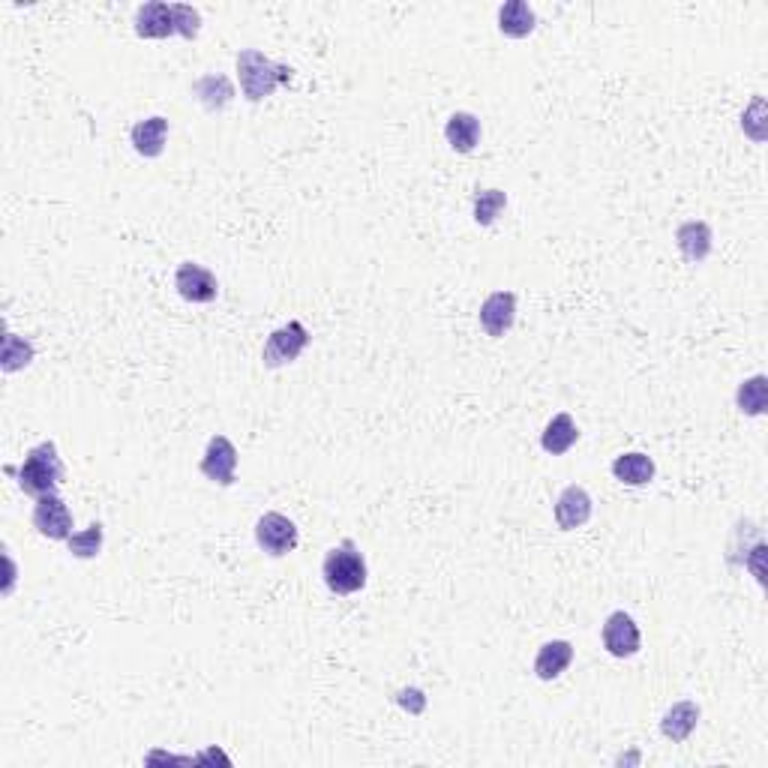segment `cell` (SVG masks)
Instances as JSON below:
<instances>
[{"mask_svg":"<svg viewBox=\"0 0 768 768\" xmlns=\"http://www.w3.org/2000/svg\"><path fill=\"white\" fill-rule=\"evenodd\" d=\"M201 30V15L186 3H144L135 9V33L141 39H168L183 36L195 39Z\"/></svg>","mask_w":768,"mask_h":768,"instance_id":"cell-1","label":"cell"},{"mask_svg":"<svg viewBox=\"0 0 768 768\" xmlns=\"http://www.w3.org/2000/svg\"><path fill=\"white\" fill-rule=\"evenodd\" d=\"M237 75H240V90L249 102H261L267 99L276 87L288 84L294 78V69L285 63L270 60L267 54L246 48L237 54Z\"/></svg>","mask_w":768,"mask_h":768,"instance_id":"cell-2","label":"cell"},{"mask_svg":"<svg viewBox=\"0 0 768 768\" xmlns=\"http://www.w3.org/2000/svg\"><path fill=\"white\" fill-rule=\"evenodd\" d=\"M63 459L57 456V444L54 441H39L36 447L27 450L21 468H18V486L33 495H54L57 486L63 483Z\"/></svg>","mask_w":768,"mask_h":768,"instance_id":"cell-3","label":"cell"},{"mask_svg":"<svg viewBox=\"0 0 768 768\" xmlns=\"http://www.w3.org/2000/svg\"><path fill=\"white\" fill-rule=\"evenodd\" d=\"M321 576L333 594L360 591L366 585V561H363V552L357 549V543L342 540L339 546H333L321 561Z\"/></svg>","mask_w":768,"mask_h":768,"instance_id":"cell-4","label":"cell"},{"mask_svg":"<svg viewBox=\"0 0 768 768\" xmlns=\"http://www.w3.org/2000/svg\"><path fill=\"white\" fill-rule=\"evenodd\" d=\"M309 345V330L300 324V321H288L282 327H276L267 342H264V351H261V363L267 369H279L291 360L300 357V351Z\"/></svg>","mask_w":768,"mask_h":768,"instance_id":"cell-5","label":"cell"},{"mask_svg":"<svg viewBox=\"0 0 768 768\" xmlns=\"http://www.w3.org/2000/svg\"><path fill=\"white\" fill-rule=\"evenodd\" d=\"M33 528L48 537V540H69L72 534V513L66 507V501L54 492V495H42L33 504Z\"/></svg>","mask_w":768,"mask_h":768,"instance_id":"cell-6","label":"cell"},{"mask_svg":"<svg viewBox=\"0 0 768 768\" xmlns=\"http://www.w3.org/2000/svg\"><path fill=\"white\" fill-rule=\"evenodd\" d=\"M255 540H258V546H261L267 555H288V552L297 546L300 534H297V525H294L288 516H282V513H264V516L255 522Z\"/></svg>","mask_w":768,"mask_h":768,"instance_id":"cell-7","label":"cell"},{"mask_svg":"<svg viewBox=\"0 0 768 768\" xmlns=\"http://www.w3.org/2000/svg\"><path fill=\"white\" fill-rule=\"evenodd\" d=\"M198 468H201V474L210 483L231 486L234 483V471H237V447L225 435H213L207 441V450H204Z\"/></svg>","mask_w":768,"mask_h":768,"instance_id":"cell-8","label":"cell"},{"mask_svg":"<svg viewBox=\"0 0 768 768\" xmlns=\"http://www.w3.org/2000/svg\"><path fill=\"white\" fill-rule=\"evenodd\" d=\"M174 288H177V294H180L183 300H189V303H210V300H216V294H219L216 276H213L207 267L195 264V261H183V264L177 267V273H174Z\"/></svg>","mask_w":768,"mask_h":768,"instance_id":"cell-9","label":"cell"},{"mask_svg":"<svg viewBox=\"0 0 768 768\" xmlns=\"http://www.w3.org/2000/svg\"><path fill=\"white\" fill-rule=\"evenodd\" d=\"M600 639H603V648L612 654V657H633L642 645V636H639V627L636 621L627 615V612H612L606 621H603V630H600Z\"/></svg>","mask_w":768,"mask_h":768,"instance_id":"cell-10","label":"cell"},{"mask_svg":"<svg viewBox=\"0 0 768 768\" xmlns=\"http://www.w3.org/2000/svg\"><path fill=\"white\" fill-rule=\"evenodd\" d=\"M516 321V294L513 291H492L483 303H480V327L486 330V336L498 339L504 336Z\"/></svg>","mask_w":768,"mask_h":768,"instance_id":"cell-11","label":"cell"},{"mask_svg":"<svg viewBox=\"0 0 768 768\" xmlns=\"http://www.w3.org/2000/svg\"><path fill=\"white\" fill-rule=\"evenodd\" d=\"M591 519V495L582 486H567L561 489L558 501H555V522L561 531H573L582 528Z\"/></svg>","mask_w":768,"mask_h":768,"instance_id":"cell-12","label":"cell"},{"mask_svg":"<svg viewBox=\"0 0 768 768\" xmlns=\"http://www.w3.org/2000/svg\"><path fill=\"white\" fill-rule=\"evenodd\" d=\"M675 243H678L681 255H684L690 264L705 261L708 252H711V228H708V222H702V219L681 222L678 231H675Z\"/></svg>","mask_w":768,"mask_h":768,"instance_id":"cell-13","label":"cell"},{"mask_svg":"<svg viewBox=\"0 0 768 768\" xmlns=\"http://www.w3.org/2000/svg\"><path fill=\"white\" fill-rule=\"evenodd\" d=\"M573 663V645L567 639H552V642H543L537 657H534V675L540 681H552L558 678L567 666Z\"/></svg>","mask_w":768,"mask_h":768,"instance_id":"cell-14","label":"cell"},{"mask_svg":"<svg viewBox=\"0 0 768 768\" xmlns=\"http://www.w3.org/2000/svg\"><path fill=\"white\" fill-rule=\"evenodd\" d=\"M444 138L456 153H471L480 141V120L471 111H456L444 123Z\"/></svg>","mask_w":768,"mask_h":768,"instance_id":"cell-15","label":"cell"},{"mask_svg":"<svg viewBox=\"0 0 768 768\" xmlns=\"http://www.w3.org/2000/svg\"><path fill=\"white\" fill-rule=\"evenodd\" d=\"M165 138H168V120L162 114L138 120L132 126V147L147 159H153L165 150Z\"/></svg>","mask_w":768,"mask_h":768,"instance_id":"cell-16","label":"cell"},{"mask_svg":"<svg viewBox=\"0 0 768 768\" xmlns=\"http://www.w3.org/2000/svg\"><path fill=\"white\" fill-rule=\"evenodd\" d=\"M612 477L624 486H645L654 480V459L633 450V453H621L612 462Z\"/></svg>","mask_w":768,"mask_h":768,"instance_id":"cell-17","label":"cell"},{"mask_svg":"<svg viewBox=\"0 0 768 768\" xmlns=\"http://www.w3.org/2000/svg\"><path fill=\"white\" fill-rule=\"evenodd\" d=\"M537 27V15L525 0H507L498 9V30L510 39H525Z\"/></svg>","mask_w":768,"mask_h":768,"instance_id":"cell-18","label":"cell"},{"mask_svg":"<svg viewBox=\"0 0 768 768\" xmlns=\"http://www.w3.org/2000/svg\"><path fill=\"white\" fill-rule=\"evenodd\" d=\"M696 723H699V705L690 699H681L672 708H666V714L660 720V732L669 741H684L696 729Z\"/></svg>","mask_w":768,"mask_h":768,"instance_id":"cell-19","label":"cell"},{"mask_svg":"<svg viewBox=\"0 0 768 768\" xmlns=\"http://www.w3.org/2000/svg\"><path fill=\"white\" fill-rule=\"evenodd\" d=\"M576 438H579V429H576L573 417H570L567 411H558V414L546 423V429H543V435H540V444H543L546 453L561 456V453H567V450L576 444Z\"/></svg>","mask_w":768,"mask_h":768,"instance_id":"cell-20","label":"cell"},{"mask_svg":"<svg viewBox=\"0 0 768 768\" xmlns=\"http://www.w3.org/2000/svg\"><path fill=\"white\" fill-rule=\"evenodd\" d=\"M192 93L198 96V102L207 108V111H222L228 102H231V96H234V87H231V81L225 78V75H204V78H198L195 84H192Z\"/></svg>","mask_w":768,"mask_h":768,"instance_id":"cell-21","label":"cell"},{"mask_svg":"<svg viewBox=\"0 0 768 768\" xmlns=\"http://www.w3.org/2000/svg\"><path fill=\"white\" fill-rule=\"evenodd\" d=\"M735 405L741 414L747 417H759L768 405V378L765 375H753L747 381L738 384V393H735Z\"/></svg>","mask_w":768,"mask_h":768,"instance_id":"cell-22","label":"cell"},{"mask_svg":"<svg viewBox=\"0 0 768 768\" xmlns=\"http://www.w3.org/2000/svg\"><path fill=\"white\" fill-rule=\"evenodd\" d=\"M33 360V345L15 333H6L3 339V351H0V363H3V372H15V369H24L27 363Z\"/></svg>","mask_w":768,"mask_h":768,"instance_id":"cell-23","label":"cell"},{"mask_svg":"<svg viewBox=\"0 0 768 768\" xmlns=\"http://www.w3.org/2000/svg\"><path fill=\"white\" fill-rule=\"evenodd\" d=\"M507 204V195L501 189H483L474 195V222L477 225H492L495 216L504 210Z\"/></svg>","mask_w":768,"mask_h":768,"instance_id":"cell-24","label":"cell"},{"mask_svg":"<svg viewBox=\"0 0 768 768\" xmlns=\"http://www.w3.org/2000/svg\"><path fill=\"white\" fill-rule=\"evenodd\" d=\"M66 543H69V552H72L75 558H96L99 549H102V522H93V525H87L84 531L69 534Z\"/></svg>","mask_w":768,"mask_h":768,"instance_id":"cell-25","label":"cell"},{"mask_svg":"<svg viewBox=\"0 0 768 768\" xmlns=\"http://www.w3.org/2000/svg\"><path fill=\"white\" fill-rule=\"evenodd\" d=\"M396 702L402 705V708H408L411 714H420L423 708H426V696H423V690H417V687H408V690H399V696H396Z\"/></svg>","mask_w":768,"mask_h":768,"instance_id":"cell-26","label":"cell"}]
</instances>
